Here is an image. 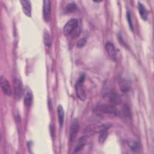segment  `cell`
Listing matches in <instances>:
<instances>
[{
    "instance_id": "obj_1",
    "label": "cell",
    "mask_w": 154,
    "mask_h": 154,
    "mask_svg": "<svg viewBox=\"0 0 154 154\" xmlns=\"http://www.w3.org/2000/svg\"><path fill=\"white\" fill-rule=\"evenodd\" d=\"M85 79V76L84 75H82L78 81H77L76 85H75V91L77 97L81 100H85L86 98V94L85 92L84 88L83 87V82Z\"/></svg>"
},
{
    "instance_id": "obj_2",
    "label": "cell",
    "mask_w": 154,
    "mask_h": 154,
    "mask_svg": "<svg viewBox=\"0 0 154 154\" xmlns=\"http://www.w3.org/2000/svg\"><path fill=\"white\" fill-rule=\"evenodd\" d=\"M79 23L77 19H71L64 25L63 31L65 35L72 34L78 26Z\"/></svg>"
},
{
    "instance_id": "obj_3",
    "label": "cell",
    "mask_w": 154,
    "mask_h": 154,
    "mask_svg": "<svg viewBox=\"0 0 154 154\" xmlns=\"http://www.w3.org/2000/svg\"><path fill=\"white\" fill-rule=\"evenodd\" d=\"M99 112L109 114L111 116H117L118 114L117 109L113 106L109 105H100L97 107Z\"/></svg>"
},
{
    "instance_id": "obj_4",
    "label": "cell",
    "mask_w": 154,
    "mask_h": 154,
    "mask_svg": "<svg viewBox=\"0 0 154 154\" xmlns=\"http://www.w3.org/2000/svg\"><path fill=\"white\" fill-rule=\"evenodd\" d=\"M111 126L110 124L105 123V124H101V125H91L87 128L85 131L90 134H94L97 132H101L103 131H106Z\"/></svg>"
},
{
    "instance_id": "obj_5",
    "label": "cell",
    "mask_w": 154,
    "mask_h": 154,
    "mask_svg": "<svg viewBox=\"0 0 154 154\" xmlns=\"http://www.w3.org/2000/svg\"><path fill=\"white\" fill-rule=\"evenodd\" d=\"M14 94L16 99H20L23 94V87L21 81L18 79L14 81Z\"/></svg>"
},
{
    "instance_id": "obj_6",
    "label": "cell",
    "mask_w": 154,
    "mask_h": 154,
    "mask_svg": "<svg viewBox=\"0 0 154 154\" xmlns=\"http://www.w3.org/2000/svg\"><path fill=\"white\" fill-rule=\"evenodd\" d=\"M79 130V123L76 119H74L72 123L70 129V141H73Z\"/></svg>"
},
{
    "instance_id": "obj_7",
    "label": "cell",
    "mask_w": 154,
    "mask_h": 154,
    "mask_svg": "<svg viewBox=\"0 0 154 154\" xmlns=\"http://www.w3.org/2000/svg\"><path fill=\"white\" fill-rule=\"evenodd\" d=\"M105 49L109 57L113 61L116 60V51L115 47L111 42H107L105 44Z\"/></svg>"
},
{
    "instance_id": "obj_8",
    "label": "cell",
    "mask_w": 154,
    "mask_h": 154,
    "mask_svg": "<svg viewBox=\"0 0 154 154\" xmlns=\"http://www.w3.org/2000/svg\"><path fill=\"white\" fill-rule=\"evenodd\" d=\"M43 17L46 21H48L51 17V1L45 0L43 1Z\"/></svg>"
},
{
    "instance_id": "obj_9",
    "label": "cell",
    "mask_w": 154,
    "mask_h": 154,
    "mask_svg": "<svg viewBox=\"0 0 154 154\" xmlns=\"http://www.w3.org/2000/svg\"><path fill=\"white\" fill-rule=\"evenodd\" d=\"M1 85L2 90L5 94L8 96H10L11 94V87L8 83V81L3 76L1 78Z\"/></svg>"
},
{
    "instance_id": "obj_10",
    "label": "cell",
    "mask_w": 154,
    "mask_h": 154,
    "mask_svg": "<svg viewBox=\"0 0 154 154\" xmlns=\"http://www.w3.org/2000/svg\"><path fill=\"white\" fill-rule=\"evenodd\" d=\"M20 3L22 4V10L25 14L28 17L31 15V2L29 1H21Z\"/></svg>"
},
{
    "instance_id": "obj_11",
    "label": "cell",
    "mask_w": 154,
    "mask_h": 154,
    "mask_svg": "<svg viewBox=\"0 0 154 154\" xmlns=\"http://www.w3.org/2000/svg\"><path fill=\"white\" fill-rule=\"evenodd\" d=\"M127 144L128 146L129 147V148L134 152H138L140 150V144L133 140L129 139L127 140Z\"/></svg>"
},
{
    "instance_id": "obj_12",
    "label": "cell",
    "mask_w": 154,
    "mask_h": 154,
    "mask_svg": "<svg viewBox=\"0 0 154 154\" xmlns=\"http://www.w3.org/2000/svg\"><path fill=\"white\" fill-rule=\"evenodd\" d=\"M32 102V94L31 91L27 88L25 91V94L24 96V103L26 106H29Z\"/></svg>"
},
{
    "instance_id": "obj_13",
    "label": "cell",
    "mask_w": 154,
    "mask_h": 154,
    "mask_svg": "<svg viewBox=\"0 0 154 154\" xmlns=\"http://www.w3.org/2000/svg\"><path fill=\"white\" fill-rule=\"evenodd\" d=\"M138 12L140 14L141 17L144 20H146L147 19V11L146 8V7L142 4L141 2H138Z\"/></svg>"
},
{
    "instance_id": "obj_14",
    "label": "cell",
    "mask_w": 154,
    "mask_h": 154,
    "mask_svg": "<svg viewBox=\"0 0 154 154\" xmlns=\"http://www.w3.org/2000/svg\"><path fill=\"white\" fill-rule=\"evenodd\" d=\"M86 141H87V137L85 136H83V137L79 138L78 141L77 145L76 146V147L75 148L74 152H78L79 151H80L85 146Z\"/></svg>"
},
{
    "instance_id": "obj_15",
    "label": "cell",
    "mask_w": 154,
    "mask_h": 154,
    "mask_svg": "<svg viewBox=\"0 0 154 154\" xmlns=\"http://www.w3.org/2000/svg\"><path fill=\"white\" fill-rule=\"evenodd\" d=\"M57 112H58V117L59 120V123L60 126L61 127L64 123V112L63 108L61 105H58L57 108Z\"/></svg>"
},
{
    "instance_id": "obj_16",
    "label": "cell",
    "mask_w": 154,
    "mask_h": 154,
    "mask_svg": "<svg viewBox=\"0 0 154 154\" xmlns=\"http://www.w3.org/2000/svg\"><path fill=\"white\" fill-rule=\"evenodd\" d=\"M109 100L111 103L118 104L121 102V99L120 96L116 93H112L109 96Z\"/></svg>"
},
{
    "instance_id": "obj_17",
    "label": "cell",
    "mask_w": 154,
    "mask_h": 154,
    "mask_svg": "<svg viewBox=\"0 0 154 154\" xmlns=\"http://www.w3.org/2000/svg\"><path fill=\"white\" fill-rule=\"evenodd\" d=\"M43 38H44L43 40H44L45 45L48 47H50L52 44V40H51V36H50L49 32H45L44 34Z\"/></svg>"
},
{
    "instance_id": "obj_18",
    "label": "cell",
    "mask_w": 154,
    "mask_h": 154,
    "mask_svg": "<svg viewBox=\"0 0 154 154\" xmlns=\"http://www.w3.org/2000/svg\"><path fill=\"white\" fill-rule=\"evenodd\" d=\"M66 10L68 13H73L76 11L77 7L76 5L74 2L69 3L66 7Z\"/></svg>"
},
{
    "instance_id": "obj_19",
    "label": "cell",
    "mask_w": 154,
    "mask_h": 154,
    "mask_svg": "<svg viewBox=\"0 0 154 154\" xmlns=\"http://www.w3.org/2000/svg\"><path fill=\"white\" fill-rule=\"evenodd\" d=\"M107 137H108V132H106V131L101 132L100 134V135L99 137V142L100 143H104V141L106 139Z\"/></svg>"
},
{
    "instance_id": "obj_20",
    "label": "cell",
    "mask_w": 154,
    "mask_h": 154,
    "mask_svg": "<svg viewBox=\"0 0 154 154\" xmlns=\"http://www.w3.org/2000/svg\"><path fill=\"white\" fill-rule=\"evenodd\" d=\"M120 87H121V90H122L123 92H126V91H128V90L129 89V85L128 84V83L126 82V81H125V80L121 82Z\"/></svg>"
},
{
    "instance_id": "obj_21",
    "label": "cell",
    "mask_w": 154,
    "mask_h": 154,
    "mask_svg": "<svg viewBox=\"0 0 154 154\" xmlns=\"http://www.w3.org/2000/svg\"><path fill=\"white\" fill-rule=\"evenodd\" d=\"M126 17H127V19H128V22L129 27H130V28H131L132 30H133V29H134V25H133V23H132V20L131 13H130L129 11H127Z\"/></svg>"
},
{
    "instance_id": "obj_22",
    "label": "cell",
    "mask_w": 154,
    "mask_h": 154,
    "mask_svg": "<svg viewBox=\"0 0 154 154\" xmlns=\"http://www.w3.org/2000/svg\"><path fill=\"white\" fill-rule=\"evenodd\" d=\"M86 42H87L86 39L85 38H82L78 41V42L76 43V46H77V47H78L79 48H82L85 45Z\"/></svg>"
},
{
    "instance_id": "obj_23",
    "label": "cell",
    "mask_w": 154,
    "mask_h": 154,
    "mask_svg": "<svg viewBox=\"0 0 154 154\" xmlns=\"http://www.w3.org/2000/svg\"><path fill=\"white\" fill-rule=\"evenodd\" d=\"M118 39H119V42H120V43L121 45H123L124 46H126V43H125V42L123 40V37H122V35L120 34H119V35H118Z\"/></svg>"
}]
</instances>
